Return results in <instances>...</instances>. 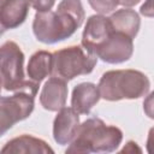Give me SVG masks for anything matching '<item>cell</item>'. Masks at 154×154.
Returning <instances> with one entry per match:
<instances>
[{"instance_id": "obj_15", "label": "cell", "mask_w": 154, "mask_h": 154, "mask_svg": "<svg viewBox=\"0 0 154 154\" xmlns=\"http://www.w3.org/2000/svg\"><path fill=\"white\" fill-rule=\"evenodd\" d=\"M52 65L53 53L47 51L35 52L29 58L26 66V73L29 79L40 84V82H42L47 76L52 75Z\"/></svg>"}, {"instance_id": "obj_18", "label": "cell", "mask_w": 154, "mask_h": 154, "mask_svg": "<svg viewBox=\"0 0 154 154\" xmlns=\"http://www.w3.org/2000/svg\"><path fill=\"white\" fill-rule=\"evenodd\" d=\"M141 0H118V4L124 6V7H132L135 5H137Z\"/></svg>"}, {"instance_id": "obj_10", "label": "cell", "mask_w": 154, "mask_h": 154, "mask_svg": "<svg viewBox=\"0 0 154 154\" xmlns=\"http://www.w3.org/2000/svg\"><path fill=\"white\" fill-rule=\"evenodd\" d=\"M67 93L69 89L66 81L52 76L42 87L40 93V103L49 112H58L65 106Z\"/></svg>"}, {"instance_id": "obj_21", "label": "cell", "mask_w": 154, "mask_h": 154, "mask_svg": "<svg viewBox=\"0 0 154 154\" xmlns=\"http://www.w3.org/2000/svg\"><path fill=\"white\" fill-rule=\"evenodd\" d=\"M1 87H2V83H1V79H0V93H1Z\"/></svg>"}, {"instance_id": "obj_3", "label": "cell", "mask_w": 154, "mask_h": 154, "mask_svg": "<svg viewBox=\"0 0 154 154\" xmlns=\"http://www.w3.org/2000/svg\"><path fill=\"white\" fill-rule=\"evenodd\" d=\"M150 81L138 70H109L106 71L97 84L100 97L107 101L135 100L149 93Z\"/></svg>"}, {"instance_id": "obj_11", "label": "cell", "mask_w": 154, "mask_h": 154, "mask_svg": "<svg viewBox=\"0 0 154 154\" xmlns=\"http://www.w3.org/2000/svg\"><path fill=\"white\" fill-rule=\"evenodd\" d=\"M100 99L97 85L91 82H83L77 84L72 90L71 108L78 114L88 116Z\"/></svg>"}, {"instance_id": "obj_19", "label": "cell", "mask_w": 154, "mask_h": 154, "mask_svg": "<svg viewBox=\"0 0 154 154\" xmlns=\"http://www.w3.org/2000/svg\"><path fill=\"white\" fill-rule=\"evenodd\" d=\"M5 31H6V30H5V28H4V26L1 25V23H0V36H1V35H2Z\"/></svg>"}, {"instance_id": "obj_14", "label": "cell", "mask_w": 154, "mask_h": 154, "mask_svg": "<svg viewBox=\"0 0 154 154\" xmlns=\"http://www.w3.org/2000/svg\"><path fill=\"white\" fill-rule=\"evenodd\" d=\"M108 19L114 31L122 32L132 40L137 36L141 26V19L135 10H131L130 7L117 10L108 17Z\"/></svg>"}, {"instance_id": "obj_9", "label": "cell", "mask_w": 154, "mask_h": 154, "mask_svg": "<svg viewBox=\"0 0 154 154\" xmlns=\"http://www.w3.org/2000/svg\"><path fill=\"white\" fill-rule=\"evenodd\" d=\"M81 122L79 116L71 107H63L53 120V138L60 146L70 144L75 138Z\"/></svg>"}, {"instance_id": "obj_1", "label": "cell", "mask_w": 154, "mask_h": 154, "mask_svg": "<svg viewBox=\"0 0 154 154\" xmlns=\"http://www.w3.org/2000/svg\"><path fill=\"white\" fill-rule=\"evenodd\" d=\"M85 12L81 0H61L57 11L36 12L32 20L35 37L46 45H53L71 37L83 24Z\"/></svg>"}, {"instance_id": "obj_6", "label": "cell", "mask_w": 154, "mask_h": 154, "mask_svg": "<svg viewBox=\"0 0 154 154\" xmlns=\"http://www.w3.org/2000/svg\"><path fill=\"white\" fill-rule=\"evenodd\" d=\"M0 79L7 91L17 90L24 83V53L13 41L0 46Z\"/></svg>"}, {"instance_id": "obj_13", "label": "cell", "mask_w": 154, "mask_h": 154, "mask_svg": "<svg viewBox=\"0 0 154 154\" xmlns=\"http://www.w3.org/2000/svg\"><path fill=\"white\" fill-rule=\"evenodd\" d=\"M28 0H6L0 7V23L7 29H16L22 25L29 13Z\"/></svg>"}, {"instance_id": "obj_12", "label": "cell", "mask_w": 154, "mask_h": 154, "mask_svg": "<svg viewBox=\"0 0 154 154\" xmlns=\"http://www.w3.org/2000/svg\"><path fill=\"white\" fill-rule=\"evenodd\" d=\"M1 153H13V154H53L54 150L48 146V143L41 138L34 137L31 135H20L6 142L1 148Z\"/></svg>"}, {"instance_id": "obj_17", "label": "cell", "mask_w": 154, "mask_h": 154, "mask_svg": "<svg viewBox=\"0 0 154 154\" xmlns=\"http://www.w3.org/2000/svg\"><path fill=\"white\" fill-rule=\"evenodd\" d=\"M29 5L35 8L37 12H45L52 10L55 4V0H28Z\"/></svg>"}, {"instance_id": "obj_7", "label": "cell", "mask_w": 154, "mask_h": 154, "mask_svg": "<svg viewBox=\"0 0 154 154\" xmlns=\"http://www.w3.org/2000/svg\"><path fill=\"white\" fill-rule=\"evenodd\" d=\"M134 53V41L131 37L117 32H113L107 40L97 48L95 55L107 64H122L128 61Z\"/></svg>"}, {"instance_id": "obj_2", "label": "cell", "mask_w": 154, "mask_h": 154, "mask_svg": "<svg viewBox=\"0 0 154 154\" xmlns=\"http://www.w3.org/2000/svg\"><path fill=\"white\" fill-rule=\"evenodd\" d=\"M123 141V131L106 124L97 117H91L79 124L75 138L65 153H112Z\"/></svg>"}, {"instance_id": "obj_8", "label": "cell", "mask_w": 154, "mask_h": 154, "mask_svg": "<svg viewBox=\"0 0 154 154\" xmlns=\"http://www.w3.org/2000/svg\"><path fill=\"white\" fill-rule=\"evenodd\" d=\"M112 32L113 29L108 17H105L103 14H93L87 19L82 34V47L88 53L95 55L97 48Z\"/></svg>"}, {"instance_id": "obj_20", "label": "cell", "mask_w": 154, "mask_h": 154, "mask_svg": "<svg viewBox=\"0 0 154 154\" xmlns=\"http://www.w3.org/2000/svg\"><path fill=\"white\" fill-rule=\"evenodd\" d=\"M5 1H6V0H0V7H1V6H2V4H4V2H5Z\"/></svg>"}, {"instance_id": "obj_4", "label": "cell", "mask_w": 154, "mask_h": 154, "mask_svg": "<svg viewBox=\"0 0 154 154\" xmlns=\"http://www.w3.org/2000/svg\"><path fill=\"white\" fill-rule=\"evenodd\" d=\"M38 87V83L28 79L14 90L13 95L0 97V137L16 123L26 119L32 113Z\"/></svg>"}, {"instance_id": "obj_16", "label": "cell", "mask_w": 154, "mask_h": 154, "mask_svg": "<svg viewBox=\"0 0 154 154\" xmlns=\"http://www.w3.org/2000/svg\"><path fill=\"white\" fill-rule=\"evenodd\" d=\"M89 5L94 11H96L99 14H107L111 13L117 8L118 0H88Z\"/></svg>"}, {"instance_id": "obj_5", "label": "cell", "mask_w": 154, "mask_h": 154, "mask_svg": "<svg viewBox=\"0 0 154 154\" xmlns=\"http://www.w3.org/2000/svg\"><path fill=\"white\" fill-rule=\"evenodd\" d=\"M97 63V58L88 53L82 46H70L53 53L52 75L64 81H71L82 75H89Z\"/></svg>"}]
</instances>
